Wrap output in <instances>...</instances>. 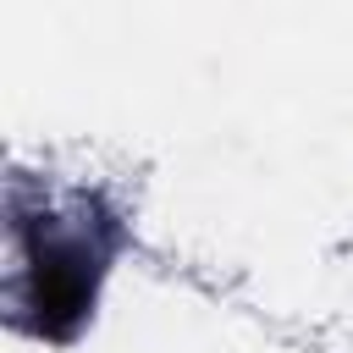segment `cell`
Masks as SVG:
<instances>
[{"label": "cell", "mask_w": 353, "mask_h": 353, "mask_svg": "<svg viewBox=\"0 0 353 353\" xmlns=\"http://www.w3.org/2000/svg\"><path fill=\"white\" fill-rule=\"evenodd\" d=\"M94 259L83 243L33 237L28 248V325L50 342H66L94 309Z\"/></svg>", "instance_id": "6da1fadb"}]
</instances>
